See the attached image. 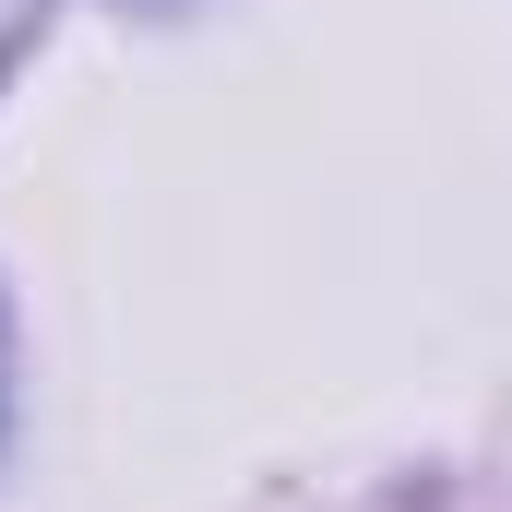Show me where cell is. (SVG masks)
I'll return each instance as SVG.
<instances>
[]
</instances>
